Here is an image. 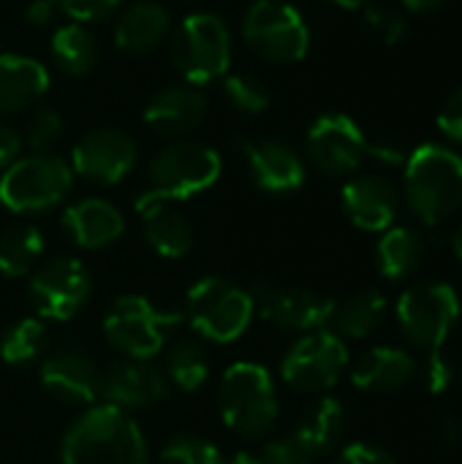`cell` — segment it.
Listing matches in <instances>:
<instances>
[{
  "label": "cell",
  "mask_w": 462,
  "mask_h": 464,
  "mask_svg": "<svg viewBox=\"0 0 462 464\" xmlns=\"http://www.w3.org/2000/svg\"><path fill=\"white\" fill-rule=\"evenodd\" d=\"M63 464H147V440L139 424L120 408L95 405L63 435Z\"/></svg>",
  "instance_id": "cell-1"
},
{
  "label": "cell",
  "mask_w": 462,
  "mask_h": 464,
  "mask_svg": "<svg viewBox=\"0 0 462 464\" xmlns=\"http://www.w3.org/2000/svg\"><path fill=\"white\" fill-rule=\"evenodd\" d=\"M406 201L425 226L444 223L462 204V158L444 144H422L406 160Z\"/></svg>",
  "instance_id": "cell-2"
},
{
  "label": "cell",
  "mask_w": 462,
  "mask_h": 464,
  "mask_svg": "<svg viewBox=\"0 0 462 464\" xmlns=\"http://www.w3.org/2000/svg\"><path fill=\"white\" fill-rule=\"evenodd\" d=\"M218 408L226 427L242 438H261L278 419V392L267 367L253 362L231 364L218 389Z\"/></svg>",
  "instance_id": "cell-3"
},
{
  "label": "cell",
  "mask_w": 462,
  "mask_h": 464,
  "mask_svg": "<svg viewBox=\"0 0 462 464\" xmlns=\"http://www.w3.org/2000/svg\"><path fill=\"white\" fill-rule=\"evenodd\" d=\"M182 315L202 340L223 345L245 334L256 310L251 291L226 277H202L188 288Z\"/></svg>",
  "instance_id": "cell-4"
},
{
  "label": "cell",
  "mask_w": 462,
  "mask_h": 464,
  "mask_svg": "<svg viewBox=\"0 0 462 464\" xmlns=\"http://www.w3.org/2000/svg\"><path fill=\"white\" fill-rule=\"evenodd\" d=\"M71 166L52 152L16 158L0 177V204L16 215L54 209L71 190Z\"/></svg>",
  "instance_id": "cell-5"
},
{
  "label": "cell",
  "mask_w": 462,
  "mask_h": 464,
  "mask_svg": "<svg viewBox=\"0 0 462 464\" xmlns=\"http://www.w3.org/2000/svg\"><path fill=\"white\" fill-rule=\"evenodd\" d=\"M172 63L185 84H207L229 71L231 35L221 16L199 11L185 16L172 35Z\"/></svg>",
  "instance_id": "cell-6"
},
{
  "label": "cell",
  "mask_w": 462,
  "mask_h": 464,
  "mask_svg": "<svg viewBox=\"0 0 462 464\" xmlns=\"http://www.w3.org/2000/svg\"><path fill=\"white\" fill-rule=\"evenodd\" d=\"M395 313L406 340L414 348L430 353V351H441L444 343L452 337L460 321V299L452 285L441 280H428L411 285L398 299Z\"/></svg>",
  "instance_id": "cell-7"
},
{
  "label": "cell",
  "mask_w": 462,
  "mask_h": 464,
  "mask_svg": "<svg viewBox=\"0 0 462 464\" xmlns=\"http://www.w3.org/2000/svg\"><path fill=\"white\" fill-rule=\"evenodd\" d=\"M180 321L177 313L155 307L144 296H120L103 315V334L114 351L125 359L150 362L166 345L169 329Z\"/></svg>",
  "instance_id": "cell-8"
},
{
  "label": "cell",
  "mask_w": 462,
  "mask_h": 464,
  "mask_svg": "<svg viewBox=\"0 0 462 464\" xmlns=\"http://www.w3.org/2000/svg\"><path fill=\"white\" fill-rule=\"evenodd\" d=\"M245 44L267 63H297L308 54L310 30L302 14L283 0H256L242 19Z\"/></svg>",
  "instance_id": "cell-9"
},
{
  "label": "cell",
  "mask_w": 462,
  "mask_h": 464,
  "mask_svg": "<svg viewBox=\"0 0 462 464\" xmlns=\"http://www.w3.org/2000/svg\"><path fill=\"white\" fill-rule=\"evenodd\" d=\"M221 155L202 141H174L163 147L150 163L152 190L182 201L210 190L221 179Z\"/></svg>",
  "instance_id": "cell-10"
},
{
  "label": "cell",
  "mask_w": 462,
  "mask_h": 464,
  "mask_svg": "<svg viewBox=\"0 0 462 464\" xmlns=\"http://www.w3.org/2000/svg\"><path fill=\"white\" fill-rule=\"evenodd\" d=\"M349 367V348L346 343L329 332L319 329L300 337L280 362V378L308 394H319L332 389Z\"/></svg>",
  "instance_id": "cell-11"
},
{
  "label": "cell",
  "mask_w": 462,
  "mask_h": 464,
  "mask_svg": "<svg viewBox=\"0 0 462 464\" xmlns=\"http://www.w3.org/2000/svg\"><path fill=\"white\" fill-rule=\"evenodd\" d=\"M93 280L74 256H54L41 264L27 285L30 307L46 321H71L90 299Z\"/></svg>",
  "instance_id": "cell-12"
},
{
  "label": "cell",
  "mask_w": 462,
  "mask_h": 464,
  "mask_svg": "<svg viewBox=\"0 0 462 464\" xmlns=\"http://www.w3.org/2000/svg\"><path fill=\"white\" fill-rule=\"evenodd\" d=\"M253 310L261 315L270 326L283 332H300L310 334L319 329H327L335 302L327 296H319L308 288L294 285H278L270 280H259L251 288Z\"/></svg>",
  "instance_id": "cell-13"
},
{
  "label": "cell",
  "mask_w": 462,
  "mask_h": 464,
  "mask_svg": "<svg viewBox=\"0 0 462 464\" xmlns=\"http://www.w3.org/2000/svg\"><path fill=\"white\" fill-rule=\"evenodd\" d=\"M308 158L327 177L354 174L368 152L362 128L349 114H321L308 130Z\"/></svg>",
  "instance_id": "cell-14"
},
{
  "label": "cell",
  "mask_w": 462,
  "mask_h": 464,
  "mask_svg": "<svg viewBox=\"0 0 462 464\" xmlns=\"http://www.w3.org/2000/svg\"><path fill=\"white\" fill-rule=\"evenodd\" d=\"M136 163V141L120 128L87 130L71 150V171L95 182L117 185Z\"/></svg>",
  "instance_id": "cell-15"
},
{
  "label": "cell",
  "mask_w": 462,
  "mask_h": 464,
  "mask_svg": "<svg viewBox=\"0 0 462 464\" xmlns=\"http://www.w3.org/2000/svg\"><path fill=\"white\" fill-rule=\"evenodd\" d=\"M169 394L166 375L144 359H120L103 370L101 397L120 411L150 408Z\"/></svg>",
  "instance_id": "cell-16"
},
{
  "label": "cell",
  "mask_w": 462,
  "mask_h": 464,
  "mask_svg": "<svg viewBox=\"0 0 462 464\" xmlns=\"http://www.w3.org/2000/svg\"><path fill=\"white\" fill-rule=\"evenodd\" d=\"M103 370L82 351H60L41 364V386L63 405L84 408L101 400Z\"/></svg>",
  "instance_id": "cell-17"
},
{
  "label": "cell",
  "mask_w": 462,
  "mask_h": 464,
  "mask_svg": "<svg viewBox=\"0 0 462 464\" xmlns=\"http://www.w3.org/2000/svg\"><path fill=\"white\" fill-rule=\"evenodd\" d=\"M139 218H142V231L147 245L163 256V258H182L193 247V228L191 220L182 215L174 198H166L155 193L152 188L139 193L133 201Z\"/></svg>",
  "instance_id": "cell-18"
},
{
  "label": "cell",
  "mask_w": 462,
  "mask_h": 464,
  "mask_svg": "<svg viewBox=\"0 0 462 464\" xmlns=\"http://www.w3.org/2000/svg\"><path fill=\"white\" fill-rule=\"evenodd\" d=\"M207 117V98L193 84H169L144 106V125L163 139L191 136Z\"/></svg>",
  "instance_id": "cell-19"
},
{
  "label": "cell",
  "mask_w": 462,
  "mask_h": 464,
  "mask_svg": "<svg viewBox=\"0 0 462 464\" xmlns=\"http://www.w3.org/2000/svg\"><path fill=\"white\" fill-rule=\"evenodd\" d=\"M240 147L245 152L251 179L259 190L272 196H289L305 185V163L294 147L283 141H242Z\"/></svg>",
  "instance_id": "cell-20"
},
{
  "label": "cell",
  "mask_w": 462,
  "mask_h": 464,
  "mask_svg": "<svg viewBox=\"0 0 462 464\" xmlns=\"http://www.w3.org/2000/svg\"><path fill=\"white\" fill-rule=\"evenodd\" d=\"M343 209L362 231H387L400 209L398 190L378 174H357L343 185Z\"/></svg>",
  "instance_id": "cell-21"
},
{
  "label": "cell",
  "mask_w": 462,
  "mask_h": 464,
  "mask_svg": "<svg viewBox=\"0 0 462 464\" xmlns=\"http://www.w3.org/2000/svg\"><path fill=\"white\" fill-rule=\"evenodd\" d=\"M63 228L74 245L98 250L117 242L125 231L123 212L103 198H82L63 212Z\"/></svg>",
  "instance_id": "cell-22"
},
{
  "label": "cell",
  "mask_w": 462,
  "mask_h": 464,
  "mask_svg": "<svg viewBox=\"0 0 462 464\" xmlns=\"http://www.w3.org/2000/svg\"><path fill=\"white\" fill-rule=\"evenodd\" d=\"M417 370L419 364L408 351L378 345V348H370L354 364L351 383L368 394H389V392H400L403 386H408L417 378Z\"/></svg>",
  "instance_id": "cell-23"
},
{
  "label": "cell",
  "mask_w": 462,
  "mask_h": 464,
  "mask_svg": "<svg viewBox=\"0 0 462 464\" xmlns=\"http://www.w3.org/2000/svg\"><path fill=\"white\" fill-rule=\"evenodd\" d=\"M49 90V71L25 54H0V114L35 106Z\"/></svg>",
  "instance_id": "cell-24"
},
{
  "label": "cell",
  "mask_w": 462,
  "mask_h": 464,
  "mask_svg": "<svg viewBox=\"0 0 462 464\" xmlns=\"http://www.w3.org/2000/svg\"><path fill=\"white\" fill-rule=\"evenodd\" d=\"M172 19L161 3L136 0L114 24V44L128 54H147L169 38Z\"/></svg>",
  "instance_id": "cell-25"
},
{
  "label": "cell",
  "mask_w": 462,
  "mask_h": 464,
  "mask_svg": "<svg viewBox=\"0 0 462 464\" xmlns=\"http://www.w3.org/2000/svg\"><path fill=\"white\" fill-rule=\"evenodd\" d=\"M343 435H346L343 402L335 397H319L302 411L291 438L319 459L332 454L343 443Z\"/></svg>",
  "instance_id": "cell-26"
},
{
  "label": "cell",
  "mask_w": 462,
  "mask_h": 464,
  "mask_svg": "<svg viewBox=\"0 0 462 464\" xmlns=\"http://www.w3.org/2000/svg\"><path fill=\"white\" fill-rule=\"evenodd\" d=\"M387 318V296L376 288L357 291L346 296L343 302H335L329 315V332H335L340 340H365L373 332L381 329Z\"/></svg>",
  "instance_id": "cell-27"
},
{
  "label": "cell",
  "mask_w": 462,
  "mask_h": 464,
  "mask_svg": "<svg viewBox=\"0 0 462 464\" xmlns=\"http://www.w3.org/2000/svg\"><path fill=\"white\" fill-rule=\"evenodd\" d=\"M425 258L422 237L408 226H389L376 247V266L387 280H406Z\"/></svg>",
  "instance_id": "cell-28"
},
{
  "label": "cell",
  "mask_w": 462,
  "mask_h": 464,
  "mask_svg": "<svg viewBox=\"0 0 462 464\" xmlns=\"http://www.w3.org/2000/svg\"><path fill=\"white\" fill-rule=\"evenodd\" d=\"M49 54L65 76H87L98 63V38L79 22H68L54 30Z\"/></svg>",
  "instance_id": "cell-29"
},
{
  "label": "cell",
  "mask_w": 462,
  "mask_h": 464,
  "mask_svg": "<svg viewBox=\"0 0 462 464\" xmlns=\"http://www.w3.org/2000/svg\"><path fill=\"white\" fill-rule=\"evenodd\" d=\"M44 253V234L33 223H16L8 226L0 234V275L3 277H25L33 272Z\"/></svg>",
  "instance_id": "cell-30"
},
{
  "label": "cell",
  "mask_w": 462,
  "mask_h": 464,
  "mask_svg": "<svg viewBox=\"0 0 462 464\" xmlns=\"http://www.w3.org/2000/svg\"><path fill=\"white\" fill-rule=\"evenodd\" d=\"M166 381L180 392H196L210 378V353L199 340H177L166 351Z\"/></svg>",
  "instance_id": "cell-31"
},
{
  "label": "cell",
  "mask_w": 462,
  "mask_h": 464,
  "mask_svg": "<svg viewBox=\"0 0 462 464\" xmlns=\"http://www.w3.org/2000/svg\"><path fill=\"white\" fill-rule=\"evenodd\" d=\"M49 348V332L38 318H22L11 324L0 337V359L8 367H30L44 359Z\"/></svg>",
  "instance_id": "cell-32"
},
{
  "label": "cell",
  "mask_w": 462,
  "mask_h": 464,
  "mask_svg": "<svg viewBox=\"0 0 462 464\" xmlns=\"http://www.w3.org/2000/svg\"><path fill=\"white\" fill-rule=\"evenodd\" d=\"M226 101L242 114H261L270 106V90L256 73H231L223 82Z\"/></svg>",
  "instance_id": "cell-33"
},
{
  "label": "cell",
  "mask_w": 462,
  "mask_h": 464,
  "mask_svg": "<svg viewBox=\"0 0 462 464\" xmlns=\"http://www.w3.org/2000/svg\"><path fill=\"white\" fill-rule=\"evenodd\" d=\"M158 464H223V457L199 435H177L161 449Z\"/></svg>",
  "instance_id": "cell-34"
},
{
  "label": "cell",
  "mask_w": 462,
  "mask_h": 464,
  "mask_svg": "<svg viewBox=\"0 0 462 464\" xmlns=\"http://www.w3.org/2000/svg\"><path fill=\"white\" fill-rule=\"evenodd\" d=\"M63 114L52 106H38L30 120H27V130H25V141L33 152H49L60 139H63Z\"/></svg>",
  "instance_id": "cell-35"
},
{
  "label": "cell",
  "mask_w": 462,
  "mask_h": 464,
  "mask_svg": "<svg viewBox=\"0 0 462 464\" xmlns=\"http://www.w3.org/2000/svg\"><path fill=\"white\" fill-rule=\"evenodd\" d=\"M365 19H368V27L384 44H398L406 35V16L395 5H387V3L368 5L365 8Z\"/></svg>",
  "instance_id": "cell-36"
},
{
  "label": "cell",
  "mask_w": 462,
  "mask_h": 464,
  "mask_svg": "<svg viewBox=\"0 0 462 464\" xmlns=\"http://www.w3.org/2000/svg\"><path fill=\"white\" fill-rule=\"evenodd\" d=\"M259 464H316V457L302 449L294 438L270 440L259 454Z\"/></svg>",
  "instance_id": "cell-37"
},
{
  "label": "cell",
  "mask_w": 462,
  "mask_h": 464,
  "mask_svg": "<svg viewBox=\"0 0 462 464\" xmlns=\"http://www.w3.org/2000/svg\"><path fill=\"white\" fill-rule=\"evenodd\" d=\"M422 378H425V386L433 394H444L455 383V364H452V359H447L444 351H430L425 356V362H422Z\"/></svg>",
  "instance_id": "cell-38"
},
{
  "label": "cell",
  "mask_w": 462,
  "mask_h": 464,
  "mask_svg": "<svg viewBox=\"0 0 462 464\" xmlns=\"http://www.w3.org/2000/svg\"><path fill=\"white\" fill-rule=\"evenodd\" d=\"M123 5V0H60V8L79 24L101 22L109 14H114Z\"/></svg>",
  "instance_id": "cell-39"
},
{
  "label": "cell",
  "mask_w": 462,
  "mask_h": 464,
  "mask_svg": "<svg viewBox=\"0 0 462 464\" xmlns=\"http://www.w3.org/2000/svg\"><path fill=\"white\" fill-rule=\"evenodd\" d=\"M335 464H398L384 449L373 446V443H351L346 446L338 457Z\"/></svg>",
  "instance_id": "cell-40"
},
{
  "label": "cell",
  "mask_w": 462,
  "mask_h": 464,
  "mask_svg": "<svg viewBox=\"0 0 462 464\" xmlns=\"http://www.w3.org/2000/svg\"><path fill=\"white\" fill-rule=\"evenodd\" d=\"M438 128H441L452 141L462 144V87L460 90H455V92L444 101V106H441V111H438Z\"/></svg>",
  "instance_id": "cell-41"
},
{
  "label": "cell",
  "mask_w": 462,
  "mask_h": 464,
  "mask_svg": "<svg viewBox=\"0 0 462 464\" xmlns=\"http://www.w3.org/2000/svg\"><path fill=\"white\" fill-rule=\"evenodd\" d=\"M365 155H370V158H376L378 163H387V166H400V163L408 160L403 144H398V141H392V139L368 141V152H365Z\"/></svg>",
  "instance_id": "cell-42"
},
{
  "label": "cell",
  "mask_w": 462,
  "mask_h": 464,
  "mask_svg": "<svg viewBox=\"0 0 462 464\" xmlns=\"http://www.w3.org/2000/svg\"><path fill=\"white\" fill-rule=\"evenodd\" d=\"M60 0H30L27 8H25V19L33 24V27H46L57 19L60 14Z\"/></svg>",
  "instance_id": "cell-43"
},
{
  "label": "cell",
  "mask_w": 462,
  "mask_h": 464,
  "mask_svg": "<svg viewBox=\"0 0 462 464\" xmlns=\"http://www.w3.org/2000/svg\"><path fill=\"white\" fill-rule=\"evenodd\" d=\"M19 150H22L19 130L5 125V122H0V171H5L19 158Z\"/></svg>",
  "instance_id": "cell-44"
},
{
  "label": "cell",
  "mask_w": 462,
  "mask_h": 464,
  "mask_svg": "<svg viewBox=\"0 0 462 464\" xmlns=\"http://www.w3.org/2000/svg\"><path fill=\"white\" fill-rule=\"evenodd\" d=\"M457 438H460V424H457V419H455V416H444V421H441V440H444L447 446H452V443H457Z\"/></svg>",
  "instance_id": "cell-45"
},
{
  "label": "cell",
  "mask_w": 462,
  "mask_h": 464,
  "mask_svg": "<svg viewBox=\"0 0 462 464\" xmlns=\"http://www.w3.org/2000/svg\"><path fill=\"white\" fill-rule=\"evenodd\" d=\"M406 3V8L408 11H414V14H425V11H436V8H441L447 0H403Z\"/></svg>",
  "instance_id": "cell-46"
},
{
  "label": "cell",
  "mask_w": 462,
  "mask_h": 464,
  "mask_svg": "<svg viewBox=\"0 0 462 464\" xmlns=\"http://www.w3.org/2000/svg\"><path fill=\"white\" fill-rule=\"evenodd\" d=\"M223 464H259V457H256V454H251V451H240V454H234V457L223 459Z\"/></svg>",
  "instance_id": "cell-47"
},
{
  "label": "cell",
  "mask_w": 462,
  "mask_h": 464,
  "mask_svg": "<svg viewBox=\"0 0 462 464\" xmlns=\"http://www.w3.org/2000/svg\"><path fill=\"white\" fill-rule=\"evenodd\" d=\"M335 5H340V8H349V11H357V8H368L370 5V0H332Z\"/></svg>",
  "instance_id": "cell-48"
},
{
  "label": "cell",
  "mask_w": 462,
  "mask_h": 464,
  "mask_svg": "<svg viewBox=\"0 0 462 464\" xmlns=\"http://www.w3.org/2000/svg\"><path fill=\"white\" fill-rule=\"evenodd\" d=\"M452 250H455V256L462 261V226L455 231V237H452Z\"/></svg>",
  "instance_id": "cell-49"
}]
</instances>
